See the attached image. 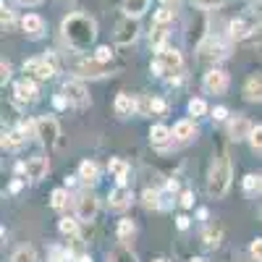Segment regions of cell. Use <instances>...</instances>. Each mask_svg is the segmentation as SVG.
Returning a JSON list of instances; mask_svg holds the SVG:
<instances>
[{
	"instance_id": "6da1fadb",
	"label": "cell",
	"mask_w": 262,
	"mask_h": 262,
	"mask_svg": "<svg viewBox=\"0 0 262 262\" xmlns=\"http://www.w3.org/2000/svg\"><path fill=\"white\" fill-rule=\"evenodd\" d=\"M60 32H63V39L69 42L71 50L84 53V50H90V45L97 37V24L86 13H69L60 24Z\"/></svg>"
},
{
	"instance_id": "7a4b0ae2",
	"label": "cell",
	"mask_w": 262,
	"mask_h": 262,
	"mask_svg": "<svg viewBox=\"0 0 262 262\" xmlns=\"http://www.w3.org/2000/svg\"><path fill=\"white\" fill-rule=\"evenodd\" d=\"M231 179H233L231 158H228V152H221V155L212 160L210 173H207V194L212 200H223L231 189Z\"/></svg>"
},
{
	"instance_id": "3957f363",
	"label": "cell",
	"mask_w": 262,
	"mask_h": 262,
	"mask_svg": "<svg viewBox=\"0 0 262 262\" xmlns=\"http://www.w3.org/2000/svg\"><path fill=\"white\" fill-rule=\"evenodd\" d=\"M152 74L155 76H170V74H181L184 69V55L176 50V48H163L158 50L155 60H152Z\"/></svg>"
},
{
	"instance_id": "277c9868",
	"label": "cell",
	"mask_w": 262,
	"mask_h": 262,
	"mask_svg": "<svg viewBox=\"0 0 262 262\" xmlns=\"http://www.w3.org/2000/svg\"><path fill=\"white\" fill-rule=\"evenodd\" d=\"M37 121V139L45 147H58L60 144V126L53 116H39Z\"/></svg>"
},
{
	"instance_id": "5b68a950",
	"label": "cell",
	"mask_w": 262,
	"mask_h": 262,
	"mask_svg": "<svg viewBox=\"0 0 262 262\" xmlns=\"http://www.w3.org/2000/svg\"><path fill=\"white\" fill-rule=\"evenodd\" d=\"M74 207H76V217L84 223H90L97 217V210H100V200L92 194V191H81L76 200H74Z\"/></svg>"
},
{
	"instance_id": "8992f818",
	"label": "cell",
	"mask_w": 262,
	"mask_h": 262,
	"mask_svg": "<svg viewBox=\"0 0 262 262\" xmlns=\"http://www.w3.org/2000/svg\"><path fill=\"white\" fill-rule=\"evenodd\" d=\"M60 95H66L69 105H74V107H86V105H90V92H86V86H84L79 79H69V81H63Z\"/></svg>"
},
{
	"instance_id": "52a82bcc",
	"label": "cell",
	"mask_w": 262,
	"mask_h": 262,
	"mask_svg": "<svg viewBox=\"0 0 262 262\" xmlns=\"http://www.w3.org/2000/svg\"><path fill=\"white\" fill-rule=\"evenodd\" d=\"M24 74L29 79H39V81H48L55 76V66L48 58H29L24 60Z\"/></svg>"
},
{
	"instance_id": "ba28073f",
	"label": "cell",
	"mask_w": 262,
	"mask_h": 262,
	"mask_svg": "<svg viewBox=\"0 0 262 262\" xmlns=\"http://www.w3.org/2000/svg\"><path fill=\"white\" fill-rule=\"evenodd\" d=\"M74 71H76V76H81V79H100V76H107L111 66L102 63V60H97V58H84V60H79V63L74 66Z\"/></svg>"
},
{
	"instance_id": "9c48e42d",
	"label": "cell",
	"mask_w": 262,
	"mask_h": 262,
	"mask_svg": "<svg viewBox=\"0 0 262 262\" xmlns=\"http://www.w3.org/2000/svg\"><path fill=\"white\" fill-rule=\"evenodd\" d=\"M116 42L118 45H131V42H137L139 37V24H137V18H121L118 24H116Z\"/></svg>"
},
{
	"instance_id": "30bf717a",
	"label": "cell",
	"mask_w": 262,
	"mask_h": 262,
	"mask_svg": "<svg viewBox=\"0 0 262 262\" xmlns=\"http://www.w3.org/2000/svg\"><path fill=\"white\" fill-rule=\"evenodd\" d=\"M202 86L210 95H223L228 90V74L223 69H210L202 79Z\"/></svg>"
},
{
	"instance_id": "8fae6325",
	"label": "cell",
	"mask_w": 262,
	"mask_h": 262,
	"mask_svg": "<svg viewBox=\"0 0 262 262\" xmlns=\"http://www.w3.org/2000/svg\"><path fill=\"white\" fill-rule=\"evenodd\" d=\"M131 202H134V194H131L128 186H116L111 189V194H107V207L116 210V212H123L126 207H131Z\"/></svg>"
},
{
	"instance_id": "7c38bea8",
	"label": "cell",
	"mask_w": 262,
	"mask_h": 262,
	"mask_svg": "<svg viewBox=\"0 0 262 262\" xmlns=\"http://www.w3.org/2000/svg\"><path fill=\"white\" fill-rule=\"evenodd\" d=\"M196 53H200V58H205V60H215V58L226 55V48L217 37H205L200 45H196Z\"/></svg>"
},
{
	"instance_id": "4fadbf2b",
	"label": "cell",
	"mask_w": 262,
	"mask_h": 262,
	"mask_svg": "<svg viewBox=\"0 0 262 262\" xmlns=\"http://www.w3.org/2000/svg\"><path fill=\"white\" fill-rule=\"evenodd\" d=\"M252 128H254V126L249 123V118H247V116H233V118L228 121V137H231V139H236V142L249 139Z\"/></svg>"
},
{
	"instance_id": "5bb4252c",
	"label": "cell",
	"mask_w": 262,
	"mask_h": 262,
	"mask_svg": "<svg viewBox=\"0 0 262 262\" xmlns=\"http://www.w3.org/2000/svg\"><path fill=\"white\" fill-rule=\"evenodd\" d=\"M13 95H16V100L18 102H34L37 100V95H39V90H37V81L34 79H21V81H16V86H13Z\"/></svg>"
},
{
	"instance_id": "9a60e30c",
	"label": "cell",
	"mask_w": 262,
	"mask_h": 262,
	"mask_svg": "<svg viewBox=\"0 0 262 262\" xmlns=\"http://www.w3.org/2000/svg\"><path fill=\"white\" fill-rule=\"evenodd\" d=\"M48 170H50V163L45 155H34L27 160V179H32V181H42L48 176Z\"/></svg>"
},
{
	"instance_id": "2e32d148",
	"label": "cell",
	"mask_w": 262,
	"mask_h": 262,
	"mask_svg": "<svg viewBox=\"0 0 262 262\" xmlns=\"http://www.w3.org/2000/svg\"><path fill=\"white\" fill-rule=\"evenodd\" d=\"M113 107H116V113H118L121 118H128V116L139 113V100H137V97H131L128 92H118Z\"/></svg>"
},
{
	"instance_id": "e0dca14e",
	"label": "cell",
	"mask_w": 262,
	"mask_h": 262,
	"mask_svg": "<svg viewBox=\"0 0 262 262\" xmlns=\"http://www.w3.org/2000/svg\"><path fill=\"white\" fill-rule=\"evenodd\" d=\"M242 95H244V100H249V102H262V74L247 76V81H244V86H242Z\"/></svg>"
},
{
	"instance_id": "ac0fdd59",
	"label": "cell",
	"mask_w": 262,
	"mask_h": 262,
	"mask_svg": "<svg viewBox=\"0 0 262 262\" xmlns=\"http://www.w3.org/2000/svg\"><path fill=\"white\" fill-rule=\"evenodd\" d=\"M173 139H176V142H181V144H186V142L196 139V126H194V121H189V118H181V121H176V123H173Z\"/></svg>"
},
{
	"instance_id": "d6986e66",
	"label": "cell",
	"mask_w": 262,
	"mask_h": 262,
	"mask_svg": "<svg viewBox=\"0 0 262 262\" xmlns=\"http://www.w3.org/2000/svg\"><path fill=\"white\" fill-rule=\"evenodd\" d=\"M21 29H24V34L37 39V37L45 34V18H42L39 13H27L24 18H21Z\"/></svg>"
},
{
	"instance_id": "ffe728a7",
	"label": "cell",
	"mask_w": 262,
	"mask_h": 262,
	"mask_svg": "<svg viewBox=\"0 0 262 262\" xmlns=\"http://www.w3.org/2000/svg\"><path fill=\"white\" fill-rule=\"evenodd\" d=\"M107 173L121 184V186H126L128 184V173H131V168H128V163L126 160H121V158H111L107 160Z\"/></svg>"
},
{
	"instance_id": "44dd1931",
	"label": "cell",
	"mask_w": 262,
	"mask_h": 262,
	"mask_svg": "<svg viewBox=\"0 0 262 262\" xmlns=\"http://www.w3.org/2000/svg\"><path fill=\"white\" fill-rule=\"evenodd\" d=\"M76 176H79V181H84V184H90V186H92V184L100 181V165H97L95 160H81Z\"/></svg>"
},
{
	"instance_id": "7402d4cb",
	"label": "cell",
	"mask_w": 262,
	"mask_h": 262,
	"mask_svg": "<svg viewBox=\"0 0 262 262\" xmlns=\"http://www.w3.org/2000/svg\"><path fill=\"white\" fill-rule=\"evenodd\" d=\"M149 142L155 147H168L173 142V128H168L165 123H155L149 128Z\"/></svg>"
},
{
	"instance_id": "603a6c76",
	"label": "cell",
	"mask_w": 262,
	"mask_h": 262,
	"mask_svg": "<svg viewBox=\"0 0 262 262\" xmlns=\"http://www.w3.org/2000/svg\"><path fill=\"white\" fill-rule=\"evenodd\" d=\"M221 242H223V226L210 223V226L205 228V233H202V244H205V249H217V247H221Z\"/></svg>"
},
{
	"instance_id": "cb8c5ba5",
	"label": "cell",
	"mask_w": 262,
	"mask_h": 262,
	"mask_svg": "<svg viewBox=\"0 0 262 262\" xmlns=\"http://www.w3.org/2000/svg\"><path fill=\"white\" fill-rule=\"evenodd\" d=\"M79 217H71V215H66V217H60V221H58V231L66 236V238H71V242H74V238H79Z\"/></svg>"
},
{
	"instance_id": "d4e9b609",
	"label": "cell",
	"mask_w": 262,
	"mask_h": 262,
	"mask_svg": "<svg viewBox=\"0 0 262 262\" xmlns=\"http://www.w3.org/2000/svg\"><path fill=\"white\" fill-rule=\"evenodd\" d=\"M149 8V0H123V13L128 18H139Z\"/></svg>"
},
{
	"instance_id": "484cf974",
	"label": "cell",
	"mask_w": 262,
	"mask_h": 262,
	"mask_svg": "<svg viewBox=\"0 0 262 262\" xmlns=\"http://www.w3.org/2000/svg\"><path fill=\"white\" fill-rule=\"evenodd\" d=\"M107 262H139L137 254L128 249V244H118L111 254H107Z\"/></svg>"
},
{
	"instance_id": "4316f807",
	"label": "cell",
	"mask_w": 262,
	"mask_h": 262,
	"mask_svg": "<svg viewBox=\"0 0 262 262\" xmlns=\"http://www.w3.org/2000/svg\"><path fill=\"white\" fill-rule=\"evenodd\" d=\"M134 233H137L134 221H131V217H121V221H118V242L121 244H128L131 238H134Z\"/></svg>"
},
{
	"instance_id": "83f0119b",
	"label": "cell",
	"mask_w": 262,
	"mask_h": 262,
	"mask_svg": "<svg viewBox=\"0 0 262 262\" xmlns=\"http://www.w3.org/2000/svg\"><path fill=\"white\" fill-rule=\"evenodd\" d=\"M24 142H27V137L21 134V128H13V131L3 134V149H18Z\"/></svg>"
},
{
	"instance_id": "f1b7e54d",
	"label": "cell",
	"mask_w": 262,
	"mask_h": 262,
	"mask_svg": "<svg viewBox=\"0 0 262 262\" xmlns=\"http://www.w3.org/2000/svg\"><path fill=\"white\" fill-rule=\"evenodd\" d=\"M249 32H254V29L247 27V21H244V18H236V21H231V24H228V34H231V39H244V37H249Z\"/></svg>"
},
{
	"instance_id": "f546056e",
	"label": "cell",
	"mask_w": 262,
	"mask_h": 262,
	"mask_svg": "<svg viewBox=\"0 0 262 262\" xmlns=\"http://www.w3.org/2000/svg\"><path fill=\"white\" fill-rule=\"evenodd\" d=\"M142 205H144L147 210H160V207H163L160 191H158V189H144V191H142Z\"/></svg>"
},
{
	"instance_id": "4dcf8cb0",
	"label": "cell",
	"mask_w": 262,
	"mask_h": 262,
	"mask_svg": "<svg viewBox=\"0 0 262 262\" xmlns=\"http://www.w3.org/2000/svg\"><path fill=\"white\" fill-rule=\"evenodd\" d=\"M165 42H168V32H165V27H155L149 32V45H152V50H163L165 48Z\"/></svg>"
},
{
	"instance_id": "1f68e13d",
	"label": "cell",
	"mask_w": 262,
	"mask_h": 262,
	"mask_svg": "<svg viewBox=\"0 0 262 262\" xmlns=\"http://www.w3.org/2000/svg\"><path fill=\"white\" fill-rule=\"evenodd\" d=\"M50 205H53V210H66V207H69V189H66V186L53 189V194H50Z\"/></svg>"
},
{
	"instance_id": "d6a6232c",
	"label": "cell",
	"mask_w": 262,
	"mask_h": 262,
	"mask_svg": "<svg viewBox=\"0 0 262 262\" xmlns=\"http://www.w3.org/2000/svg\"><path fill=\"white\" fill-rule=\"evenodd\" d=\"M11 262H37V252L34 247H18L11 257Z\"/></svg>"
},
{
	"instance_id": "836d02e7",
	"label": "cell",
	"mask_w": 262,
	"mask_h": 262,
	"mask_svg": "<svg viewBox=\"0 0 262 262\" xmlns=\"http://www.w3.org/2000/svg\"><path fill=\"white\" fill-rule=\"evenodd\" d=\"M244 191H247V194H257V191H262V176H254V173L244 176Z\"/></svg>"
},
{
	"instance_id": "e575fe53",
	"label": "cell",
	"mask_w": 262,
	"mask_h": 262,
	"mask_svg": "<svg viewBox=\"0 0 262 262\" xmlns=\"http://www.w3.org/2000/svg\"><path fill=\"white\" fill-rule=\"evenodd\" d=\"M152 21H155V27H165L168 21H173V11H170V6H163L160 11H155Z\"/></svg>"
},
{
	"instance_id": "d590c367",
	"label": "cell",
	"mask_w": 262,
	"mask_h": 262,
	"mask_svg": "<svg viewBox=\"0 0 262 262\" xmlns=\"http://www.w3.org/2000/svg\"><path fill=\"white\" fill-rule=\"evenodd\" d=\"M189 113H191V116H205V113H207V102H205L202 97L189 100Z\"/></svg>"
},
{
	"instance_id": "8d00e7d4",
	"label": "cell",
	"mask_w": 262,
	"mask_h": 262,
	"mask_svg": "<svg viewBox=\"0 0 262 262\" xmlns=\"http://www.w3.org/2000/svg\"><path fill=\"white\" fill-rule=\"evenodd\" d=\"M168 111V102L160 100V97H152L149 100V116H163Z\"/></svg>"
},
{
	"instance_id": "74e56055",
	"label": "cell",
	"mask_w": 262,
	"mask_h": 262,
	"mask_svg": "<svg viewBox=\"0 0 262 262\" xmlns=\"http://www.w3.org/2000/svg\"><path fill=\"white\" fill-rule=\"evenodd\" d=\"M249 144H252L254 149H262V123H257V126L252 128V134H249Z\"/></svg>"
},
{
	"instance_id": "f35d334b",
	"label": "cell",
	"mask_w": 262,
	"mask_h": 262,
	"mask_svg": "<svg viewBox=\"0 0 262 262\" xmlns=\"http://www.w3.org/2000/svg\"><path fill=\"white\" fill-rule=\"evenodd\" d=\"M249 257L254 262H262V238H254V242L249 244Z\"/></svg>"
},
{
	"instance_id": "ab89813d",
	"label": "cell",
	"mask_w": 262,
	"mask_h": 262,
	"mask_svg": "<svg viewBox=\"0 0 262 262\" xmlns=\"http://www.w3.org/2000/svg\"><path fill=\"white\" fill-rule=\"evenodd\" d=\"M92 58H97V60H102V63H111V58H113V50L107 48V45H100L97 50H95V55Z\"/></svg>"
},
{
	"instance_id": "60d3db41",
	"label": "cell",
	"mask_w": 262,
	"mask_h": 262,
	"mask_svg": "<svg viewBox=\"0 0 262 262\" xmlns=\"http://www.w3.org/2000/svg\"><path fill=\"white\" fill-rule=\"evenodd\" d=\"M191 3H194L196 8H221V6L228 3V0H191Z\"/></svg>"
},
{
	"instance_id": "b9f144b4",
	"label": "cell",
	"mask_w": 262,
	"mask_h": 262,
	"mask_svg": "<svg viewBox=\"0 0 262 262\" xmlns=\"http://www.w3.org/2000/svg\"><path fill=\"white\" fill-rule=\"evenodd\" d=\"M3 29H13V11L6 6V0H3Z\"/></svg>"
},
{
	"instance_id": "7bdbcfd3",
	"label": "cell",
	"mask_w": 262,
	"mask_h": 262,
	"mask_svg": "<svg viewBox=\"0 0 262 262\" xmlns=\"http://www.w3.org/2000/svg\"><path fill=\"white\" fill-rule=\"evenodd\" d=\"M226 118H228V111H226L223 105H217L215 111H212V121H226Z\"/></svg>"
},
{
	"instance_id": "ee69618b",
	"label": "cell",
	"mask_w": 262,
	"mask_h": 262,
	"mask_svg": "<svg viewBox=\"0 0 262 262\" xmlns=\"http://www.w3.org/2000/svg\"><path fill=\"white\" fill-rule=\"evenodd\" d=\"M8 79H11V66H8V63L3 60V63H0V81H3V84H6Z\"/></svg>"
},
{
	"instance_id": "f6af8a7d",
	"label": "cell",
	"mask_w": 262,
	"mask_h": 262,
	"mask_svg": "<svg viewBox=\"0 0 262 262\" xmlns=\"http://www.w3.org/2000/svg\"><path fill=\"white\" fill-rule=\"evenodd\" d=\"M53 105L58 107V111H63V107H69V100H66V95H55L53 97Z\"/></svg>"
},
{
	"instance_id": "bcb514c9",
	"label": "cell",
	"mask_w": 262,
	"mask_h": 262,
	"mask_svg": "<svg viewBox=\"0 0 262 262\" xmlns=\"http://www.w3.org/2000/svg\"><path fill=\"white\" fill-rule=\"evenodd\" d=\"M181 205H184V207H194V194H191V191H184V194H181Z\"/></svg>"
},
{
	"instance_id": "7dc6e473",
	"label": "cell",
	"mask_w": 262,
	"mask_h": 262,
	"mask_svg": "<svg viewBox=\"0 0 262 262\" xmlns=\"http://www.w3.org/2000/svg\"><path fill=\"white\" fill-rule=\"evenodd\" d=\"M176 226H179V231H186V228L191 226V221H189L186 215H179V217H176Z\"/></svg>"
},
{
	"instance_id": "c3c4849f",
	"label": "cell",
	"mask_w": 262,
	"mask_h": 262,
	"mask_svg": "<svg viewBox=\"0 0 262 262\" xmlns=\"http://www.w3.org/2000/svg\"><path fill=\"white\" fill-rule=\"evenodd\" d=\"M252 42H254L257 48H262V27H257V29H254V34H252Z\"/></svg>"
},
{
	"instance_id": "681fc988",
	"label": "cell",
	"mask_w": 262,
	"mask_h": 262,
	"mask_svg": "<svg viewBox=\"0 0 262 262\" xmlns=\"http://www.w3.org/2000/svg\"><path fill=\"white\" fill-rule=\"evenodd\" d=\"M76 179H79V176H66V189H71V186H76Z\"/></svg>"
},
{
	"instance_id": "f907efd6",
	"label": "cell",
	"mask_w": 262,
	"mask_h": 262,
	"mask_svg": "<svg viewBox=\"0 0 262 262\" xmlns=\"http://www.w3.org/2000/svg\"><path fill=\"white\" fill-rule=\"evenodd\" d=\"M18 3H21V6H39L42 0H18Z\"/></svg>"
},
{
	"instance_id": "816d5d0a",
	"label": "cell",
	"mask_w": 262,
	"mask_h": 262,
	"mask_svg": "<svg viewBox=\"0 0 262 262\" xmlns=\"http://www.w3.org/2000/svg\"><path fill=\"white\" fill-rule=\"evenodd\" d=\"M21 186H24V184H21V181H18V179H16V181H11V191H18V189H21Z\"/></svg>"
},
{
	"instance_id": "f5cc1de1",
	"label": "cell",
	"mask_w": 262,
	"mask_h": 262,
	"mask_svg": "<svg viewBox=\"0 0 262 262\" xmlns=\"http://www.w3.org/2000/svg\"><path fill=\"white\" fill-rule=\"evenodd\" d=\"M160 3H163V6H173V3H176V0H160Z\"/></svg>"
},
{
	"instance_id": "db71d44e",
	"label": "cell",
	"mask_w": 262,
	"mask_h": 262,
	"mask_svg": "<svg viewBox=\"0 0 262 262\" xmlns=\"http://www.w3.org/2000/svg\"><path fill=\"white\" fill-rule=\"evenodd\" d=\"M152 262H168V259H163V257H158V259H152Z\"/></svg>"
},
{
	"instance_id": "11a10c76",
	"label": "cell",
	"mask_w": 262,
	"mask_h": 262,
	"mask_svg": "<svg viewBox=\"0 0 262 262\" xmlns=\"http://www.w3.org/2000/svg\"><path fill=\"white\" fill-rule=\"evenodd\" d=\"M191 262H205V259H200V257H196V259H191Z\"/></svg>"
},
{
	"instance_id": "9f6ffc18",
	"label": "cell",
	"mask_w": 262,
	"mask_h": 262,
	"mask_svg": "<svg viewBox=\"0 0 262 262\" xmlns=\"http://www.w3.org/2000/svg\"><path fill=\"white\" fill-rule=\"evenodd\" d=\"M259 217H262V210H259Z\"/></svg>"
}]
</instances>
